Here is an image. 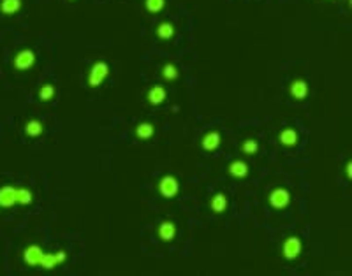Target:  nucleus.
I'll return each instance as SVG.
<instances>
[{"mask_svg": "<svg viewBox=\"0 0 352 276\" xmlns=\"http://www.w3.org/2000/svg\"><path fill=\"white\" fill-rule=\"evenodd\" d=\"M35 64V53L32 50H21L14 56V67L18 70H28Z\"/></svg>", "mask_w": 352, "mask_h": 276, "instance_id": "nucleus-5", "label": "nucleus"}, {"mask_svg": "<svg viewBox=\"0 0 352 276\" xmlns=\"http://www.w3.org/2000/svg\"><path fill=\"white\" fill-rule=\"evenodd\" d=\"M146 99H148V102L152 104V106H160V104L167 99L166 88H164L162 85H155V86L150 88Z\"/></svg>", "mask_w": 352, "mask_h": 276, "instance_id": "nucleus-11", "label": "nucleus"}, {"mask_svg": "<svg viewBox=\"0 0 352 276\" xmlns=\"http://www.w3.org/2000/svg\"><path fill=\"white\" fill-rule=\"evenodd\" d=\"M173 35H175V27H173V23H169V21H162V23L157 25V37L158 39L167 41V39H171Z\"/></svg>", "mask_w": 352, "mask_h": 276, "instance_id": "nucleus-18", "label": "nucleus"}, {"mask_svg": "<svg viewBox=\"0 0 352 276\" xmlns=\"http://www.w3.org/2000/svg\"><path fill=\"white\" fill-rule=\"evenodd\" d=\"M351 167H352V164H351V162H349V164H347V174H349V178H351V176H352V171H351Z\"/></svg>", "mask_w": 352, "mask_h": 276, "instance_id": "nucleus-25", "label": "nucleus"}, {"mask_svg": "<svg viewBox=\"0 0 352 276\" xmlns=\"http://www.w3.org/2000/svg\"><path fill=\"white\" fill-rule=\"evenodd\" d=\"M155 134V127L150 121H141V123L136 127V136L139 139H150Z\"/></svg>", "mask_w": 352, "mask_h": 276, "instance_id": "nucleus-17", "label": "nucleus"}, {"mask_svg": "<svg viewBox=\"0 0 352 276\" xmlns=\"http://www.w3.org/2000/svg\"><path fill=\"white\" fill-rule=\"evenodd\" d=\"M42 255H44V252H42V248L39 244H30V246L23 252V259L28 266H39Z\"/></svg>", "mask_w": 352, "mask_h": 276, "instance_id": "nucleus-9", "label": "nucleus"}, {"mask_svg": "<svg viewBox=\"0 0 352 276\" xmlns=\"http://www.w3.org/2000/svg\"><path fill=\"white\" fill-rule=\"evenodd\" d=\"M158 192H160V195L166 199L176 197L178 192H180V181L176 180L173 174L162 176L160 181H158Z\"/></svg>", "mask_w": 352, "mask_h": 276, "instance_id": "nucleus-2", "label": "nucleus"}, {"mask_svg": "<svg viewBox=\"0 0 352 276\" xmlns=\"http://www.w3.org/2000/svg\"><path fill=\"white\" fill-rule=\"evenodd\" d=\"M308 92H310V88H308V83H306L305 79H294L289 86V93H291L296 101H303L308 97Z\"/></svg>", "mask_w": 352, "mask_h": 276, "instance_id": "nucleus-8", "label": "nucleus"}, {"mask_svg": "<svg viewBox=\"0 0 352 276\" xmlns=\"http://www.w3.org/2000/svg\"><path fill=\"white\" fill-rule=\"evenodd\" d=\"M32 203V192L28 189H16V204H30Z\"/></svg>", "mask_w": 352, "mask_h": 276, "instance_id": "nucleus-21", "label": "nucleus"}, {"mask_svg": "<svg viewBox=\"0 0 352 276\" xmlns=\"http://www.w3.org/2000/svg\"><path fill=\"white\" fill-rule=\"evenodd\" d=\"M157 234L158 238L162 241H166V243H169V241L175 240L176 236V225L173 224L171 220H164L158 224V229H157Z\"/></svg>", "mask_w": 352, "mask_h": 276, "instance_id": "nucleus-10", "label": "nucleus"}, {"mask_svg": "<svg viewBox=\"0 0 352 276\" xmlns=\"http://www.w3.org/2000/svg\"><path fill=\"white\" fill-rule=\"evenodd\" d=\"M227 197L226 193L218 192L215 193L213 197H211V201H210V207H211V211L213 213H224L227 209Z\"/></svg>", "mask_w": 352, "mask_h": 276, "instance_id": "nucleus-15", "label": "nucleus"}, {"mask_svg": "<svg viewBox=\"0 0 352 276\" xmlns=\"http://www.w3.org/2000/svg\"><path fill=\"white\" fill-rule=\"evenodd\" d=\"M229 171V174L234 176V178H246L248 176V166H246V162L243 160H234L229 164L227 167Z\"/></svg>", "mask_w": 352, "mask_h": 276, "instance_id": "nucleus-14", "label": "nucleus"}, {"mask_svg": "<svg viewBox=\"0 0 352 276\" xmlns=\"http://www.w3.org/2000/svg\"><path fill=\"white\" fill-rule=\"evenodd\" d=\"M178 67H176L175 64H166L162 67V78L167 79V81H175L176 78H178Z\"/></svg>", "mask_w": 352, "mask_h": 276, "instance_id": "nucleus-23", "label": "nucleus"}, {"mask_svg": "<svg viewBox=\"0 0 352 276\" xmlns=\"http://www.w3.org/2000/svg\"><path fill=\"white\" fill-rule=\"evenodd\" d=\"M301 250H303V243L298 236H289L282 244V255L283 259H287V260H294V259L299 257Z\"/></svg>", "mask_w": 352, "mask_h": 276, "instance_id": "nucleus-3", "label": "nucleus"}, {"mask_svg": "<svg viewBox=\"0 0 352 276\" xmlns=\"http://www.w3.org/2000/svg\"><path fill=\"white\" fill-rule=\"evenodd\" d=\"M65 259H67V253H65L64 250L55 252V253H44L39 266H41L42 269H55L58 264L65 262Z\"/></svg>", "mask_w": 352, "mask_h": 276, "instance_id": "nucleus-6", "label": "nucleus"}, {"mask_svg": "<svg viewBox=\"0 0 352 276\" xmlns=\"http://www.w3.org/2000/svg\"><path fill=\"white\" fill-rule=\"evenodd\" d=\"M21 0H0V11L5 16H13L21 9Z\"/></svg>", "mask_w": 352, "mask_h": 276, "instance_id": "nucleus-16", "label": "nucleus"}, {"mask_svg": "<svg viewBox=\"0 0 352 276\" xmlns=\"http://www.w3.org/2000/svg\"><path fill=\"white\" fill-rule=\"evenodd\" d=\"M278 141H280V144L285 148H294L298 144V132L296 129H291V127H287V129H283L282 132H280V136H278Z\"/></svg>", "mask_w": 352, "mask_h": 276, "instance_id": "nucleus-13", "label": "nucleus"}, {"mask_svg": "<svg viewBox=\"0 0 352 276\" xmlns=\"http://www.w3.org/2000/svg\"><path fill=\"white\" fill-rule=\"evenodd\" d=\"M222 144V136L217 130H210L208 134H204L203 139H201V146L206 152H215L218 146Z\"/></svg>", "mask_w": 352, "mask_h": 276, "instance_id": "nucleus-7", "label": "nucleus"}, {"mask_svg": "<svg viewBox=\"0 0 352 276\" xmlns=\"http://www.w3.org/2000/svg\"><path fill=\"white\" fill-rule=\"evenodd\" d=\"M55 93H56L55 85L46 83V85H42L41 90H39V99H41L42 102H50L51 99H55Z\"/></svg>", "mask_w": 352, "mask_h": 276, "instance_id": "nucleus-20", "label": "nucleus"}, {"mask_svg": "<svg viewBox=\"0 0 352 276\" xmlns=\"http://www.w3.org/2000/svg\"><path fill=\"white\" fill-rule=\"evenodd\" d=\"M42 130H44V127H42V123L39 120H28L27 125H25V132H27V136H30V138L41 136Z\"/></svg>", "mask_w": 352, "mask_h": 276, "instance_id": "nucleus-19", "label": "nucleus"}, {"mask_svg": "<svg viewBox=\"0 0 352 276\" xmlns=\"http://www.w3.org/2000/svg\"><path fill=\"white\" fill-rule=\"evenodd\" d=\"M268 203L269 206L275 207V209H283V207H287L289 204H291V193H289V190L278 187V189L269 192Z\"/></svg>", "mask_w": 352, "mask_h": 276, "instance_id": "nucleus-4", "label": "nucleus"}, {"mask_svg": "<svg viewBox=\"0 0 352 276\" xmlns=\"http://www.w3.org/2000/svg\"><path fill=\"white\" fill-rule=\"evenodd\" d=\"M144 7L148 9V13L157 14L166 7V0H144Z\"/></svg>", "mask_w": 352, "mask_h": 276, "instance_id": "nucleus-22", "label": "nucleus"}, {"mask_svg": "<svg viewBox=\"0 0 352 276\" xmlns=\"http://www.w3.org/2000/svg\"><path fill=\"white\" fill-rule=\"evenodd\" d=\"M257 150H259V144L255 139H246L245 143L241 144V152L245 155H254V153H257Z\"/></svg>", "mask_w": 352, "mask_h": 276, "instance_id": "nucleus-24", "label": "nucleus"}, {"mask_svg": "<svg viewBox=\"0 0 352 276\" xmlns=\"http://www.w3.org/2000/svg\"><path fill=\"white\" fill-rule=\"evenodd\" d=\"M16 204V189L7 185V187H2L0 189V206L4 207H11Z\"/></svg>", "mask_w": 352, "mask_h": 276, "instance_id": "nucleus-12", "label": "nucleus"}, {"mask_svg": "<svg viewBox=\"0 0 352 276\" xmlns=\"http://www.w3.org/2000/svg\"><path fill=\"white\" fill-rule=\"evenodd\" d=\"M107 76H109V65L106 62H95L88 72V86L99 88Z\"/></svg>", "mask_w": 352, "mask_h": 276, "instance_id": "nucleus-1", "label": "nucleus"}]
</instances>
